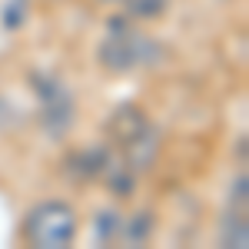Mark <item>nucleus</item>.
Masks as SVG:
<instances>
[{"label": "nucleus", "instance_id": "obj_1", "mask_svg": "<svg viewBox=\"0 0 249 249\" xmlns=\"http://www.w3.org/2000/svg\"><path fill=\"white\" fill-rule=\"evenodd\" d=\"M163 60H166V47L156 37L136 30L126 14L107 20V34L96 43V63L107 73L126 77V73H140V70H153Z\"/></svg>", "mask_w": 249, "mask_h": 249}, {"label": "nucleus", "instance_id": "obj_2", "mask_svg": "<svg viewBox=\"0 0 249 249\" xmlns=\"http://www.w3.org/2000/svg\"><path fill=\"white\" fill-rule=\"evenodd\" d=\"M80 232V216L67 199H43L20 223V239L34 249H67Z\"/></svg>", "mask_w": 249, "mask_h": 249}, {"label": "nucleus", "instance_id": "obj_3", "mask_svg": "<svg viewBox=\"0 0 249 249\" xmlns=\"http://www.w3.org/2000/svg\"><path fill=\"white\" fill-rule=\"evenodd\" d=\"M30 90L40 103L37 110L40 130L50 140H67L73 123H77V96L70 93V87L50 70H34L30 73Z\"/></svg>", "mask_w": 249, "mask_h": 249}, {"label": "nucleus", "instance_id": "obj_4", "mask_svg": "<svg viewBox=\"0 0 249 249\" xmlns=\"http://www.w3.org/2000/svg\"><path fill=\"white\" fill-rule=\"evenodd\" d=\"M113 146L107 143H93V146H80V150H70L63 156V173L70 183H93L103 176V170L110 166L113 160Z\"/></svg>", "mask_w": 249, "mask_h": 249}, {"label": "nucleus", "instance_id": "obj_5", "mask_svg": "<svg viewBox=\"0 0 249 249\" xmlns=\"http://www.w3.org/2000/svg\"><path fill=\"white\" fill-rule=\"evenodd\" d=\"M146 126H150V116L143 113L136 103H120L113 113L107 116V136H110V143L116 150L126 146L130 140H136Z\"/></svg>", "mask_w": 249, "mask_h": 249}, {"label": "nucleus", "instance_id": "obj_6", "mask_svg": "<svg viewBox=\"0 0 249 249\" xmlns=\"http://www.w3.org/2000/svg\"><path fill=\"white\" fill-rule=\"evenodd\" d=\"M160 146H163V140H160V130H156L153 123L143 130V133L130 140L126 146H120V160L136 173H146L156 166V156H160Z\"/></svg>", "mask_w": 249, "mask_h": 249}, {"label": "nucleus", "instance_id": "obj_7", "mask_svg": "<svg viewBox=\"0 0 249 249\" xmlns=\"http://www.w3.org/2000/svg\"><path fill=\"white\" fill-rule=\"evenodd\" d=\"M153 232H156V216L150 210H140V213H133V216H123V223H120V239H116V243L146 246Z\"/></svg>", "mask_w": 249, "mask_h": 249}, {"label": "nucleus", "instance_id": "obj_8", "mask_svg": "<svg viewBox=\"0 0 249 249\" xmlns=\"http://www.w3.org/2000/svg\"><path fill=\"white\" fill-rule=\"evenodd\" d=\"M136 176H140V173L130 170L120 156H113V160H110V166L103 170L100 179H103V186L113 193L116 199H126V196H133V193H136Z\"/></svg>", "mask_w": 249, "mask_h": 249}, {"label": "nucleus", "instance_id": "obj_9", "mask_svg": "<svg viewBox=\"0 0 249 249\" xmlns=\"http://www.w3.org/2000/svg\"><path fill=\"white\" fill-rule=\"evenodd\" d=\"M219 246L230 249H246L249 246V223H246V210H232L219 219Z\"/></svg>", "mask_w": 249, "mask_h": 249}, {"label": "nucleus", "instance_id": "obj_10", "mask_svg": "<svg viewBox=\"0 0 249 249\" xmlns=\"http://www.w3.org/2000/svg\"><path fill=\"white\" fill-rule=\"evenodd\" d=\"M120 223H123V213L107 206L93 216V243L96 246H116L120 239Z\"/></svg>", "mask_w": 249, "mask_h": 249}, {"label": "nucleus", "instance_id": "obj_11", "mask_svg": "<svg viewBox=\"0 0 249 249\" xmlns=\"http://www.w3.org/2000/svg\"><path fill=\"white\" fill-rule=\"evenodd\" d=\"M120 3L130 20H160L170 10V0H120Z\"/></svg>", "mask_w": 249, "mask_h": 249}, {"label": "nucleus", "instance_id": "obj_12", "mask_svg": "<svg viewBox=\"0 0 249 249\" xmlns=\"http://www.w3.org/2000/svg\"><path fill=\"white\" fill-rule=\"evenodd\" d=\"M0 20H3L7 30L23 27V23H27V0H7L3 10H0Z\"/></svg>", "mask_w": 249, "mask_h": 249}, {"label": "nucleus", "instance_id": "obj_13", "mask_svg": "<svg viewBox=\"0 0 249 249\" xmlns=\"http://www.w3.org/2000/svg\"><path fill=\"white\" fill-rule=\"evenodd\" d=\"M246 203H249V176L236 173V179L230 183V206L232 210H246Z\"/></svg>", "mask_w": 249, "mask_h": 249}, {"label": "nucleus", "instance_id": "obj_14", "mask_svg": "<svg viewBox=\"0 0 249 249\" xmlns=\"http://www.w3.org/2000/svg\"><path fill=\"white\" fill-rule=\"evenodd\" d=\"M17 123H20L17 103H14L7 93H0V130H10V126H17Z\"/></svg>", "mask_w": 249, "mask_h": 249}, {"label": "nucleus", "instance_id": "obj_15", "mask_svg": "<svg viewBox=\"0 0 249 249\" xmlns=\"http://www.w3.org/2000/svg\"><path fill=\"white\" fill-rule=\"evenodd\" d=\"M96 3H120V0H96Z\"/></svg>", "mask_w": 249, "mask_h": 249}]
</instances>
